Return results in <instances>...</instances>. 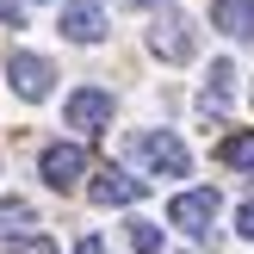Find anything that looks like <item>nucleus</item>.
<instances>
[{"mask_svg": "<svg viewBox=\"0 0 254 254\" xmlns=\"http://www.w3.org/2000/svg\"><path fill=\"white\" fill-rule=\"evenodd\" d=\"M149 56H161V62H192L198 56V25H192V12L161 6L155 25H149Z\"/></svg>", "mask_w": 254, "mask_h": 254, "instance_id": "obj_2", "label": "nucleus"}, {"mask_svg": "<svg viewBox=\"0 0 254 254\" xmlns=\"http://www.w3.org/2000/svg\"><path fill=\"white\" fill-rule=\"evenodd\" d=\"M31 217L37 211L25 205V198H0V242H19V236L31 230Z\"/></svg>", "mask_w": 254, "mask_h": 254, "instance_id": "obj_11", "label": "nucleus"}, {"mask_svg": "<svg viewBox=\"0 0 254 254\" xmlns=\"http://www.w3.org/2000/svg\"><path fill=\"white\" fill-rule=\"evenodd\" d=\"M130 6H168V0H130Z\"/></svg>", "mask_w": 254, "mask_h": 254, "instance_id": "obj_17", "label": "nucleus"}, {"mask_svg": "<svg viewBox=\"0 0 254 254\" xmlns=\"http://www.w3.org/2000/svg\"><path fill=\"white\" fill-rule=\"evenodd\" d=\"M217 211H223V198L211 192V186H192V192L174 198V223H180L186 236H217V230H211V223H217Z\"/></svg>", "mask_w": 254, "mask_h": 254, "instance_id": "obj_5", "label": "nucleus"}, {"mask_svg": "<svg viewBox=\"0 0 254 254\" xmlns=\"http://www.w3.org/2000/svg\"><path fill=\"white\" fill-rule=\"evenodd\" d=\"M136 192H143V180H130L124 168H93L87 174V198L93 205H130Z\"/></svg>", "mask_w": 254, "mask_h": 254, "instance_id": "obj_7", "label": "nucleus"}, {"mask_svg": "<svg viewBox=\"0 0 254 254\" xmlns=\"http://www.w3.org/2000/svg\"><path fill=\"white\" fill-rule=\"evenodd\" d=\"M62 37L68 44H99L106 37V6L99 0H68L62 6Z\"/></svg>", "mask_w": 254, "mask_h": 254, "instance_id": "obj_6", "label": "nucleus"}, {"mask_svg": "<svg viewBox=\"0 0 254 254\" xmlns=\"http://www.w3.org/2000/svg\"><path fill=\"white\" fill-rule=\"evenodd\" d=\"M161 223H149V217H130V254H161Z\"/></svg>", "mask_w": 254, "mask_h": 254, "instance_id": "obj_12", "label": "nucleus"}, {"mask_svg": "<svg viewBox=\"0 0 254 254\" xmlns=\"http://www.w3.org/2000/svg\"><path fill=\"white\" fill-rule=\"evenodd\" d=\"M124 149H130L136 174H149V180H192V149L174 130H130Z\"/></svg>", "mask_w": 254, "mask_h": 254, "instance_id": "obj_1", "label": "nucleus"}, {"mask_svg": "<svg viewBox=\"0 0 254 254\" xmlns=\"http://www.w3.org/2000/svg\"><path fill=\"white\" fill-rule=\"evenodd\" d=\"M0 25H12V31L25 25V6H19V0H0Z\"/></svg>", "mask_w": 254, "mask_h": 254, "instance_id": "obj_14", "label": "nucleus"}, {"mask_svg": "<svg viewBox=\"0 0 254 254\" xmlns=\"http://www.w3.org/2000/svg\"><path fill=\"white\" fill-rule=\"evenodd\" d=\"M74 254H112V248L99 242V236H81V242H74Z\"/></svg>", "mask_w": 254, "mask_h": 254, "instance_id": "obj_16", "label": "nucleus"}, {"mask_svg": "<svg viewBox=\"0 0 254 254\" xmlns=\"http://www.w3.org/2000/svg\"><path fill=\"white\" fill-rule=\"evenodd\" d=\"M68 124L74 130H106L112 124V93H99V87H81V93H68Z\"/></svg>", "mask_w": 254, "mask_h": 254, "instance_id": "obj_8", "label": "nucleus"}, {"mask_svg": "<svg viewBox=\"0 0 254 254\" xmlns=\"http://www.w3.org/2000/svg\"><path fill=\"white\" fill-rule=\"evenodd\" d=\"M6 81H12L19 99H50L56 62H50V56H31V50H12V56H6Z\"/></svg>", "mask_w": 254, "mask_h": 254, "instance_id": "obj_3", "label": "nucleus"}, {"mask_svg": "<svg viewBox=\"0 0 254 254\" xmlns=\"http://www.w3.org/2000/svg\"><path fill=\"white\" fill-rule=\"evenodd\" d=\"M12 254H56V242H50V236H19Z\"/></svg>", "mask_w": 254, "mask_h": 254, "instance_id": "obj_13", "label": "nucleus"}, {"mask_svg": "<svg viewBox=\"0 0 254 254\" xmlns=\"http://www.w3.org/2000/svg\"><path fill=\"white\" fill-rule=\"evenodd\" d=\"M236 236H248V242H254V205H242V211H236Z\"/></svg>", "mask_w": 254, "mask_h": 254, "instance_id": "obj_15", "label": "nucleus"}, {"mask_svg": "<svg viewBox=\"0 0 254 254\" xmlns=\"http://www.w3.org/2000/svg\"><path fill=\"white\" fill-rule=\"evenodd\" d=\"M37 174H44L56 192H68V186L87 180V149H81V143H50L44 155H37Z\"/></svg>", "mask_w": 254, "mask_h": 254, "instance_id": "obj_4", "label": "nucleus"}, {"mask_svg": "<svg viewBox=\"0 0 254 254\" xmlns=\"http://www.w3.org/2000/svg\"><path fill=\"white\" fill-rule=\"evenodd\" d=\"M211 25L230 44H248L254 37V0H211Z\"/></svg>", "mask_w": 254, "mask_h": 254, "instance_id": "obj_9", "label": "nucleus"}, {"mask_svg": "<svg viewBox=\"0 0 254 254\" xmlns=\"http://www.w3.org/2000/svg\"><path fill=\"white\" fill-rule=\"evenodd\" d=\"M223 168L230 174H254V130H236V136H223Z\"/></svg>", "mask_w": 254, "mask_h": 254, "instance_id": "obj_10", "label": "nucleus"}]
</instances>
